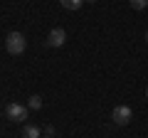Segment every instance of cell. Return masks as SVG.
I'll list each match as a JSON object with an SVG mask.
<instances>
[{
    "mask_svg": "<svg viewBox=\"0 0 148 138\" xmlns=\"http://www.w3.org/2000/svg\"><path fill=\"white\" fill-rule=\"evenodd\" d=\"M146 99H148V89H146Z\"/></svg>",
    "mask_w": 148,
    "mask_h": 138,
    "instance_id": "8fae6325",
    "label": "cell"
},
{
    "mask_svg": "<svg viewBox=\"0 0 148 138\" xmlns=\"http://www.w3.org/2000/svg\"><path fill=\"white\" fill-rule=\"evenodd\" d=\"M5 116L10 118V121L20 123V121L27 118V106H22V104H17V101H10V104L5 106Z\"/></svg>",
    "mask_w": 148,
    "mask_h": 138,
    "instance_id": "7a4b0ae2",
    "label": "cell"
},
{
    "mask_svg": "<svg viewBox=\"0 0 148 138\" xmlns=\"http://www.w3.org/2000/svg\"><path fill=\"white\" fill-rule=\"evenodd\" d=\"M59 3H62L64 10H79L84 5V0H59Z\"/></svg>",
    "mask_w": 148,
    "mask_h": 138,
    "instance_id": "8992f818",
    "label": "cell"
},
{
    "mask_svg": "<svg viewBox=\"0 0 148 138\" xmlns=\"http://www.w3.org/2000/svg\"><path fill=\"white\" fill-rule=\"evenodd\" d=\"M131 8H133V10H146L148 0H131Z\"/></svg>",
    "mask_w": 148,
    "mask_h": 138,
    "instance_id": "ba28073f",
    "label": "cell"
},
{
    "mask_svg": "<svg viewBox=\"0 0 148 138\" xmlns=\"http://www.w3.org/2000/svg\"><path fill=\"white\" fill-rule=\"evenodd\" d=\"M146 42H148V32H146Z\"/></svg>",
    "mask_w": 148,
    "mask_h": 138,
    "instance_id": "30bf717a",
    "label": "cell"
},
{
    "mask_svg": "<svg viewBox=\"0 0 148 138\" xmlns=\"http://www.w3.org/2000/svg\"><path fill=\"white\" fill-rule=\"evenodd\" d=\"M84 3H96V0H84Z\"/></svg>",
    "mask_w": 148,
    "mask_h": 138,
    "instance_id": "9c48e42d",
    "label": "cell"
},
{
    "mask_svg": "<svg viewBox=\"0 0 148 138\" xmlns=\"http://www.w3.org/2000/svg\"><path fill=\"white\" fill-rule=\"evenodd\" d=\"M47 47H64V42H67V32H64V27H54L52 32L47 35Z\"/></svg>",
    "mask_w": 148,
    "mask_h": 138,
    "instance_id": "3957f363",
    "label": "cell"
},
{
    "mask_svg": "<svg viewBox=\"0 0 148 138\" xmlns=\"http://www.w3.org/2000/svg\"><path fill=\"white\" fill-rule=\"evenodd\" d=\"M111 118H114L116 126H126V123L133 118V111L128 106H116V109H114V113H111Z\"/></svg>",
    "mask_w": 148,
    "mask_h": 138,
    "instance_id": "277c9868",
    "label": "cell"
},
{
    "mask_svg": "<svg viewBox=\"0 0 148 138\" xmlns=\"http://www.w3.org/2000/svg\"><path fill=\"white\" fill-rule=\"evenodd\" d=\"M25 47H27V40H25V35H20V32H10V35L5 37V49L10 54H22Z\"/></svg>",
    "mask_w": 148,
    "mask_h": 138,
    "instance_id": "6da1fadb",
    "label": "cell"
},
{
    "mask_svg": "<svg viewBox=\"0 0 148 138\" xmlns=\"http://www.w3.org/2000/svg\"><path fill=\"white\" fill-rule=\"evenodd\" d=\"M22 138H42V136H40V128H37V126L25 123V128H22Z\"/></svg>",
    "mask_w": 148,
    "mask_h": 138,
    "instance_id": "5b68a950",
    "label": "cell"
},
{
    "mask_svg": "<svg viewBox=\"0 0 148 138\" xmlns=\"http://www.w3.org/2000/svg\"><path fill=\"white\" fill-rule=\"evenodd\" d=\"M27 109H32V111H40V109H42V96L32 94L30 101H27Z\"/></svg>",
    "mask_w": 148,
    "mask_h": 138,
    "instance_id": "52a82bcc",
    "label": "cell"
}]
</instances>
